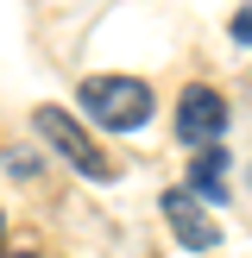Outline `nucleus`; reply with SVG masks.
<instances>
[{
	"mask_svg": "<svg viewBox=\"0 0 252 258\" xmlns=\"http://www.w3.org/2000/svg\"><path fill=\"white\" fill-rule=\"evenodd\" d=\"M158 208H164V221H170L176 246H189V252H214V246H221V227L196 208V189H164Z\"/></svg>",
	"mask_w": 252,
	"mask_h": 258,
	"instance_id": "20e7f679",
	"label": "nucleus"
},
{
	"mask_svg": "<svg viewBox=\"0 0 252 258\" xmlns=\"http://www.w3.org/2000/svg\"><path fill=\"white\" fill-rule=\"evenodd\" d=\"M183 176H189L183 189H196L202 202H227V145H202Z\"/></svg>",
	"mask_w": 252,
	"mask_h": 258,
	"instance_id": "39448f33",
	"label": "nucleus"
},
{
	"mask_svg": "<svg viewBox=\"0 0 252 258\" xmlns=\"http://www.w3.org/2000/svg\"><path fill=\"white\" fill-rule=\"evenodd\" d=\"M13 258H32V252H13Z\"/></svg>",
	"mask_w": 252,
	"mask_h": 258,
	"instance_id": "6e6552de",
	"label": "nucleus"
},
{
	"mask_svg": "<svg viewBox=\"0 0 252 258\" xmlns=\"http://www.w3.org/2000/svg\"><path fill=\"white\" fill-rule=\"evenodd\" d=\"M0 239H7V221H0Z\"/></svg>",
	"mask_w": 252,
	"mask_h": 258,
	"instance_id": "0eeeda50",
	"label": "nucleus"
},
{
	"mask_svg": "<svg viewBox=\"0 0 252 258\" xmlns=\"http://www.w3.org/2000/svg\"><path fill=\"white\" fill-rule=\"evenodd\" d=\"M176 139H183L189 151H202V145H221V139H227V101L214 95L208 82L183 88V101H176Z\"/></svg>",
	"mask_w": 252,
	"mask_h": 258,
	"instance_id": "7ed1b4c3",
	"label": "nucleus"
},
{
	"mask_svg": "<svg viewBox=\"0 0 252 258\" xmlns=\"http://www.w3.org/2000/svg\"><path fill=\"white\" fill-rule=\"evenodd\" d=\"M32 126H38V139L44 145H57L63 151V164H76V170L88 176V183H113V164H107V151L88 139V126H76L63 107H38L32 113Z\"/></svg>",
	"mask_w": 252,
	"mask_h": 258,
	"instance_id": "f03ea898",
	"label": "nucleus"
},
{
	"mask_svg": "<svg viewBox=\"0 0 252 258\" xmlns=\"http://www.w3.org/2000/svg\"><path fill=\"white\" fill-rule=\"evenodd\" d=\"M82 113L107 133H133L151 120V88L139 76H88L82 82Z\"/></svg>",
	"mask_w": 252,
	"mask_h": 258,
	"instance_id": "f257e3e1",
	"label": "nucleus"
},
{
	"mask_svg": "<svg viewBox=\"0 0 252 258\" xmlns=\"http://www.w3.org/2000/svg\"><path fill=\"white\" fill-rule=\"evenodd\" d=\"M227 32H233V44H246V50H252V0L233 13V19H227Z\"/></svg>",
	"mask_w": 252,
	"mask_h": 258,
	"instance_id": "423d86ee",
	"label": "nucleus"
}]
</instances>
